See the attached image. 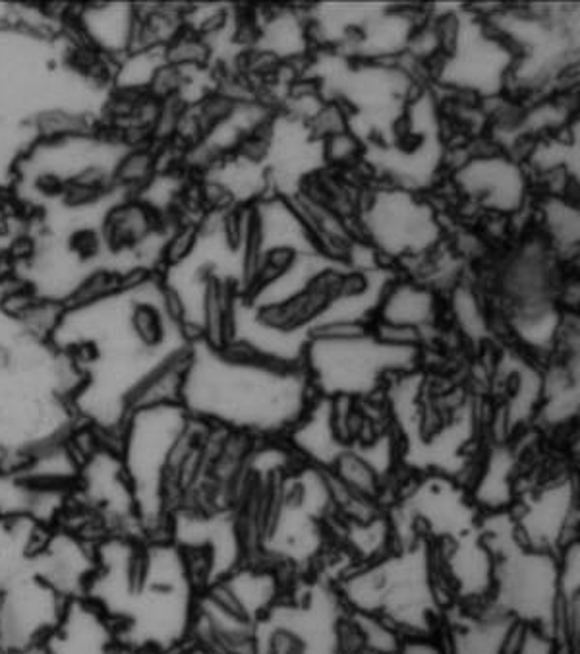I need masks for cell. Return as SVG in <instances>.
Segmentation results:
<instances>
[{"instance_id":"obj_2","label":"cell","mask_w":580,"mask_h":654,"mask_svg":"<svg viewBox=\"0 0 580 654\" xmlns=\"http://www.w3.org/2000/svg\"><path fill=\"white\" fill-rule=\"evenodd\" d=\"M20 288L0 297V470L16 473L80 426L68 360L25 312Z\"/></svg>"},{"instance_id":"obj_3","label":"cell","mask_w":580,"mask_h":654,"mask_svg":"<svg viewBox=\"0 0 580 654\" xmlns=\"http://www.w3.org/2000/svg\"><path fill=\"white\" fill-rule=\"evenodd\" d=\"M365 221L372 236L389 254H418L432 247L437 229L432 211L408 194H385L370 206Z\"/></svg>"},{"instance_id":"obj_1","label":"cell","mask_w":580,"mask_h":654,"mask_svg":"<svg viewBox=\"0 0 580 654\" xmlns=\"http://www.w3.org/2000/svg\"><path fill=\"white\" fill-rule=\"evenodd\" d=\"M51 341L78 377L75 417L115 444L145 387L194 347L176 302L154 276L65 308Z\"/></svg>"},{"instance_id":"obj_4","label":"cell","mask_w":580,"mask_h":654,"mask_svg":"<svg viewBox=\"0 0 580 654\" xmlns=\"http://www.w3.org/2000/svg\"><path fill=\"white\" fill-rule=\"evenodd\" d=\"M379 322L422 331L435 316V304L430 291L415 285H399L385 291L379 300Z\"/></svg>"},{"instance_id":"obj_5","label":"cell","mask_w":580,"mask_h":654,"mask_svg":"<svg viewBox=\"0 0 580 654\" xmlns=\"http://www.w3.org/2000/svg\"><path fill=\"white\" fill-rule=\"evenodd\" d=\"M259 654H310V641L295 626L273 623L262 635L257 631Z\"/></svg>"}]
</instances>
